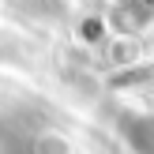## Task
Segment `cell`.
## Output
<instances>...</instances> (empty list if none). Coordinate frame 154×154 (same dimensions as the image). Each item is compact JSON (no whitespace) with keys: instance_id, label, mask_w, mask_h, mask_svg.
Listing matches in <instances>:
<instances>
[{"instance_id":"6da1fadb","label":"cell","mask_w":154,"mask_h":154,"mask_svg":"<svg viewBox=\"0 0 154 154\" xmlns=\"http://www.w3.org/2000/svg\"><path fill=\"white\" fill-rule=\"evenodd\" d=\"M124 139H128V147L135 154H154V113L124 120Z\"/></svg>"}]
</instances>
